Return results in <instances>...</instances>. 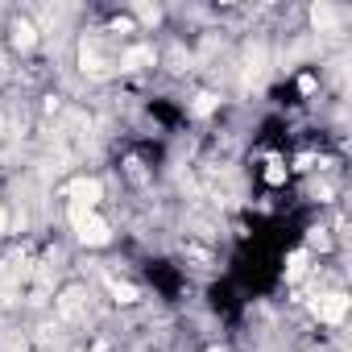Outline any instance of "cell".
Listing matches in <instances>:
<instances>
[{"mask_svg":"<svg viewBox=\"0 0 352 352\" xmlns=\"http://www.w3.org/2000/svg\"><path fill=\"white\" fill-rule=\"evenodd\" d=\"M104 290H108V298H112L116 307H137V302L145 298L137 282H129V278H116V274H104Z\"/></svg>","mask_w":352,"mask_h":352,"instance_id":"obj_7","label":"cell"},{"mask_svg":"<svg viewBox=\"0 0 352 352\" xmlns=\"http://www.w3.org/2000/svg\"><path fill=\"white\" fill-rule=\"evenodd\" d=\"M67 224H71V236L83 245V249H108L116 241L112 224L104 212H87V208H67Z\"/></svg>","mask_w":352,"mask_h":352,"instance_id":"obj_1","label":"cell"},{"mask_svg":"<svg viewBox=\"0 0 352 352\" xmlns=\"http://www.w3.org/2000/svg\"><path fill=\"white\" fill-rule=\"evenodd\" d=\"M104 179L100 174H75V179L58 191V199H63V208H87V212H100L104 208Z\"/></svg>","mask_w":352,"mask_h":352,"instance_id":"obj_3","label":"cell"},{"mask_svg":"<svg viewBox=\"0 0 352 352\" xmlns=\"http://www.w3.org/2000/svg\"><path fill=\"white\" fill-rule=\"evenodd\" d=\"M116 54H120V46H116L108 34H87V38L79 42V67H83L91 79L116 75Z\"/></svg>","mask_w":352,"mask_h":352,"instance_id":"obj_2","label":"cell"},{"mask_svg":"<svg viewBox=\"0 0 352 352\" xmlns=\"http://www.w3.org/2000/svg\"><path fill=\"white\" fill-rule=\"evenodd\" d=\"M5 42H9V50L13 54H34L38 46H42V30H38V21L30 17V13H13L9 21H5Z\"/></svg>","mask_w":352,"mask_h":352,"instance_id":"obj_5","label":"cell"},{"mask_svg":"<svg viewBox=\"0 0 352 352\" xmlns=\"http://www.w3.org/2000/svg\"><path fill=\"white\" fill-rule=\"evenodd\" d=\"M9 224H13V212H9L5 199H0V236H9Z\"/></svg>","mask_w":352,"mask_h":352,"instance_id":"obj_13","label":"cell"},{"mask_svg":"<svg viewBox=\"0 0 352 352\" xmlns=\"http://www.w3.org/2000/svg\"><path fill=\"white\" fill-rule=\"evenodd\" d=\"M348 311H352L348 290H319V294L311 298V319L323 323V327H344Z\"/></svg>","mask_w":352,"mask_h":352,"instance_id":"obj_4","label":"cell"},{"mask_svg":"<svg viewBox=\"0 0 352 352\" xmlns=\"http://www.w3.org/2000/svg\"><path fill=\"white\" fill-rule=\"evenodd\" d=\"M257 179L265 191H286L290 179H294V170H290V157L286 153H270L261 166H257Z\"/></svg>","mask_w":352,"mask_h":352,"instance_id":"obj_6","label":"cell"},{"mask_svg":"<svg viewBox=\"0 0 352 352\" xmlns=\"http://www.w3.org/2000/svg\"><path fill=\"white\" fill-rule=\"evenodd\" d=\"M216 112H220V96H216V91H199L195 104H191V116H195V120H208V116H216Z\"/></svg>","mask_w":352,"mask_h":352,"instance_id":"obj_12","label":"cell"},{"mask_svg":"<svg viewBox=\"0 0 352 352\" xmlns=\"http://www.w3.org/2000/svg\"><path fill=\"white\" fill-rule=\"evenodd\" d=\"M83 294H87V286H79V282H75V286H63V290H58V302H54V307H58V315H63V319L79 315V307H83Z\"/></svg>","mask_w":352,"mask_h":352,"instance_id":"obj_8","label":"cell"},{"mask_svg":"<svg viewBox=\"0 0 352 352\" xmlns=\"http://www.w3.org/2000/svg\"><path fill=\"white\" fill-rule=\"evenodd\" d=\"M302 249H307L311 257H315V253H331V249H336V241H331V228H327V224H315V228H307V245H302Z\"/></svg>","mask_w":352,"mask_h":352,"instance_id":"obj_9","label":"cell"},{"mask_svg":"<svg viewBox=\"0 0 352 352\" xmlns=\"http://www.w3.org/2000/svg\"><path fill=\"white\" fill-rule=\"evenodd\" d=\"M315 87H319V75H311V71H307V75L298 79V91H302V96H311Z\"/></svg>","mask_w":352,"mask_h":352,"instance_id":"obj_14","label":"cell"},{"mask_svg":"<svg viewBox=\"0 0 352 352\" xmlns=\"http://www.w3.org/2000/svg\"><path fill=\"white\" fill-rule=\"evenodd\" d=\"M336 21H340V9H336V5H323V0H319V5L311 9V25H315L319 34L336 30Z\"/></svg>","mask_w":352,"mask_h":352,"instance_id":"obj_11","label":"cell"},{"mask_svg":"<svg viewBox=\"0 0 352 352\" xmlns=\"http://www.w3.org/2000/svg\"><path fill=\"white\" fill-rule=\"evenodd\" d=\"M204 352H228V348H224V344H208Z\"/></svg>","mask_w":352,"mask_h":352,"instance_id":"obj_15","label":"cell"},{"mask_svg":"<svg viewBox=\"0 0 352 352\" xmlns=\"http://www.w3.org/2000/svg\"><path fill=\"white\" fill-rule=\"evenodd\" d=\"M311 261H315V257H311V253H307V249L298 245V249H294V253L286 257V270H282V274H286V282H298V278H307Z\"/></svg>","mask_w":352,"mask_h":352,"instance_id":"obj_10","label":"cell"}]
</instances>
